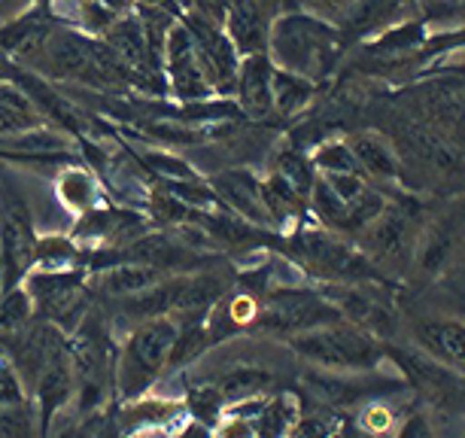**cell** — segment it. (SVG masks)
Segmentation results:
<instances>
[{
    "instance_id": "6da1fadb",
    "label": "cell",
    "mask_w": 465,
    "mask_h": 438,
    "mask_svg": "<svg viewBox=\"0 0 465 438\" xmlns=\"http://www.w3.org/2000/svg\"><path fill=\"white\" fill-rule=\"evenodd\" d=\"M271 65L311 83L326 80L341 55V34L311 13H286L271 22Z\"/></svg>"
},
{
    "instance_id": "7a4b0ae2",
    "label": "cell",
    "mask_w": 465,
    "mask_h": 438,
    "mask_svg": "<svg viewBox=\"0 0 465 438\" xmlns=\"http://www.w3.org/2000/svg\"><path fill=\"white\" fill-rule=\"evenodd\" d=\"M289 344L307 363L335 372H365L374 369L383 359L381 341L347 320H335L326 323V326L298 332Z\"/></svg>"
},
{
    "instance_id": "3957f363",
    "label": "cell",
    "mask_w": 465,
    "mask_h": 438,
    "mask_svg": "<svg viewBox=\"0 0 465 438\" xmlns=\"http://www.w3.org/2000/svg\"><path fill=\"white\" fill-rule=\"evenodd\" d=\"M177 335V323L168 317L146 320L143 326L134 329L119 363V387L125 396H137L140 390H146L155 381V374L171 363Z\"/></svg>"
},
{
    "instance_id": "277c9868",
    "label": "cell",
    "mask_w": 465,
    "mask_h": 438,
    "mask_svg": "<svg viewBox=\"0 0 465 438\" xmlns=\"http://www.w3.org/2000/svg\"><path fill=\"white\" fill-rule=\"evenodd\" d=\"M335 320H341L335 304L317 293H302V289L298 293L277 289L259 311V326L268 332H280V335H298V332L326 326V323Z\"/></svg>"
},
{
    "instance_id": "5b68a950",
    "label": "cell",
    "mask_w": 465,
    "mask_h": 438,
    "mask_svg": "<svg viewBox=\"0 0 465 438\" xmlns=\"http://www.w3.org/2000/svg\"><path fill=\"white\" fill-rule=\"evenodd\" d=\"M298 253L311 265V271L338 280V284H359V280L374 277V262L331 234H304L298 241Z\"/></svg>"
},
{
    "instance_id": "8992f818",
    "label": "cell",
    "mask_w": 465,
    "mask_h": 438,
    "mask_svg": "<svg viewBox=\"0 0 465 438\" xmlns=\"http://www.w3.org/2000/svg\"><path fill=\"white\" fill-rule=\"evenodd\" d=\"M0 247H4V262H6V277L15 280L19 274L31 268L34 262V219L28 204L19 198V192L13 186L0 192Z\"/></svg>"
},
{
    "instance_id": "52a82bcc",
    "label": "cell",
    "mask_w": 465,
    "mask_h": 438,
    "mask_svg": "<svg viewBox=\"0 0 465 438\" xmlns=\"http://www.w3.org/2000/svg\"><path fill=\"white\" fill-rule=\"evenodd\" d=\"M414 238H417V225H414V216H411L408 207H399V204H390L377 214V219L368 229L359 234L362 241V250L374 259L381 262H405L411 253H414Z\"/></svg>"
},
{
    "instance_id": "ba28073f",
    "label": "cell",
    "mask_w": 465,
    "mask_h": 438,
    "mask_svg": "<svg viewBox=\"0 0 465 438\" xmlns=\"http://www.w3.org/2000/svg\"><path fill=\"white\" fill-rule=\"evenodd\" d=\"M186 28L192 34V40H195L201 67H204L210 85H219V89L232 85L234 76H238L241 61H238V52L232 46V40L225 37L223 25L207 19L204 13H192Z\"/></svg>"
},
{
    "instance_id": "9c48e42d",
    "label": "cell",
    "mask_w": 465,
    "mask_h": 438,
    "mask_svg": "<svg viewBox=\"0 0 465 438\" xmlns=\"http://www.w3.org/2000/svg\"><path fill=\"white\" fill-rule=\"evenodd\" d=\"M223 31L238 55H268L271 15L262 0H234L223 19Z\"/></svg>"
},
{
    "instance_id": "30bf717a",
    "label": "cell",
    "mask_w": 465,
    "mask_h": 438,
    "mask_svg": "<svg viewBox=\"0 0 465 438\" xmlns=\"http://www.w3.org/2000/svg\"><path fill=\"white\" fill-rule=\"evenodd\" d=\"M164 55H168V74H171V83L177 95L183 98H201L207 89H210V80L201 67V58H198V49H195V40L186 25H177V28L168 31V43H164Z\"/></svg>"
},
{
    "instance_id": "8fae6325",
    "label": "cell",
    "mask_w": 465,
    "mask_h": 438,
    "mask_svg": "<svg viewBox=\"0 0 465 438\" xmlns=\"http://www.w3.org/2000/svg\"><path fill=\"white\" fill-rule=\"evenodd\" d=\"M417 344L441 365L465 372V323L453 317H426L414 326Z\"/></svg>"
},
{
    "instance_id": "7c38bea8",
    "label": "cell",
    "mask_w": 465,
    "mask_h": 438,
    "mask_svg": "<svg viewBox=\"0 0 465 438\" xmlns=\"http://www.w3.org/2000/svg\"><path fill=\"white\" fill-rule=\"evenodd\" d=\"M331 299H335L341 320L365 329L368 335H374L377 341L392 335V323H396V317H392L390 304H386L381 295L362 293V289H335Z\"/></svg>"
},
{
    "instance_id": "4fadbf2b",
    "label": "cell",
    "mask_w": 465,
    "mask_h": 438,
    "mask_svg": "<svg viewBox=\"0 0 465 438\" xmlns=\"http://www.w3.org/2000/svg\"><path fill=\"white\" fill-rule=\"evenodd\" d=\"M238 98L250 116H268L274 110V65L268 55L243 58L238 65Z\"/></svg>"
},
{
    "instance_id": "5bb4252c",
    "label": "cell",
    "mask_w": 465,
    "mask_h": 438,
    "mask_svg": "<svg viewBox=\"0 0 465 438\" xmlns=\"http://www.w3.org/2000/svg\"><path fill=\"white\" fill-rule=\"evenodd\" d=\"M40 55L55 76H83L94 67V49L74 31H49Z\"/></svg>"
},
{
    "instance_id": "9a60e30c",
    "label": "cell",
    "mask_w": 465,
    "mask_h": 438,
    "mask_svg": "<svg viewBox=\"0 0 465 438\" xmlns=\"http://www.w3.org/2000/svg\"><path fill=\"white\" fill-rule=\"evenodd\" d=\"M347 144L353 150V159L362 174H368L371 180H399L401 174L399 153L383 134H377V131H359Z\"/></svg>"
},
{
    "instance_id": "2e32d148",
    "label": "cell",
    "mask_w": 465,
    "mask_h": 438,
    "mask_svg": "<svg viewBox=\"0 0 465 438\" xmlns=\"http://www.w3.org/2000/svg\"><path fill=\"white\" fill-rule=\"evenodd\" d=\"M164 280H168L164 268L137 262V265H119V268L104 271L98 286L107 295H113V299H137V295L149 293V289H155L159 284H164Z\"/></svg>"
},
{
    "instance_id": "e0dca14e",
    "label": "cell",
    "mask_w": 465,
    "mask_h": 438,
    "mask_svg": "<svg viewBox=\"0 0 465 438\" xmlns=\"http://www.w3.org/2000/svg\"><path fill=\"white\" fill-rule=\"evenodd\" d=\"M37 399H40V411H43V426L49 423L52 411H58V405L70 396V387H74V374H70V363L64 356V350H55L49 356V363L43 365L40 378H37Z\"/></svg>"
},
{
    "instance_id": "ac0fdd59",
    "label": "cell",
    "mask_w": 465,
    "mask_h": 438,
    "mask_svg": "<svg viewBox=\"0 0 465 438\" xmlns=\"http://www.w3.org/2000/svg\"><path fill=\"white\" fill-rule=\"evenodd\" d=\"M216 186L228 204L247 216L250 223H268L271 219L265 201H262V186L252 177H247V174H225V177L216 180Z\"/></svg>"
},
{
    "instance_id": "d6986e66",
    "label": "cell",
    "mask_w": 465,
    "mask_h": 438,
    "mask_svg": "<svg viewBox=\"0 0 465 438\" xmlns=\"http://www.w3.org/2000/svg\"><path fill=\"white\" fill-rule=\"evenodd\" d=\"M107 40L113 52L128 61V65H143L149 49V34H146V25H140L137 19H116L107 28Z\"/></svg>"
},
{
    "instance_id": "ffe728a7",
    "label": "cell",
    "mask_w": 465,
    "mask_h": 438,
    "mask_svg": "<svg viewBox=\"0 0 465 438\" xmlns=\"http://www.w3.org/2000/svg\"><path fill=\"white\" fill-rule=\"evenodd\" d=\"M313 98V83L298 74L274 67V110L283 116H292L302 107H307Z\"/></svg>"
},
{
    "instance_id": "44dd1931",
    "label": "cell",
    "mask_w": 465,
    "mask_h": 438,
    "mask_svg": "<svg viewBox=\"0 0 465 438\" xmlns=\"http://www.w3.org/2000/svg\"><path fill=\"white\" fill-rule=\"evenodd\" d=\"M49 31H52L49 25L40 19L13 22L10 28L0 31V43H4V49H10L13 55L25 58V55H34V52H43Z\"/></svg>"
},
{
    "instance_id": "7402d4cb",
    "label": "cell",
    "mask_w": 465,
    "mask_h": 438,
    "mask_svg": "<svg viewBox=\"0 0 465 438\" xmlns=\"http://www.w3.org/2000/svg\"><path fill=\"white\" fill-rule=\"evenodd\" d=\"M271 383V372L259 369V365H238V369H232L225 374L223 381H219V393H223V399H250L256 396L259 390H265Z\"/></svg>"
},
{
    "instance_id": "603a6c76",
    "label": "cell",
    "mask_w": 465,
    "mask_h": 438,
    "mask_svg": "<svg viewBox=\"0 0 465 438\" xmlns=\"http://www.w3.org/2000/svg\"><path fill=\"white\" fill-rule=\"evenodd\" d=\"M34 125L31 101L10 85H0V134H19Z\"/></svg>"
},
{
    "instance_id": "cb8c5ba5",
    "label": "cell",
    "mask_w": 465,
    "mask_h": 438,
    "mask_svg": "<svg viewBox=\"0 0 465 438\" xmlns=\"http://www.w3.org/2000/svg\"><path fill=\"white\" fill-rule=\"evenodd\" d=\"M313 164L322 171V174H362L359 164L353 159V150L344 140H329L322 144L317 153H313Z\"/></svg>"
},
{
    "instance_id": "d4e9b609",
    "label": "cell",
    "mask_w": 465,
    "mask_h": 438,
    "mask_svg": "<svg viewBox=\"0 0 465 438\" xmlns=\"http://www.w3.org/2000/svg\"><path fill=\"white\" fill-rule=\"evenodd\" d=\"M289 186H295L302 195H311V186H313V171L311 164H307V159H302L298 153H283L277 159V171Z\"/></svg>"
},
{
    "instance_id": "484cf974",
    "label": "cell",
    "mask_w": 465,
    "mask_h": 438,
    "mask_svg": "<svg viewBox=\"0 0 465 438\" xmlns=\"http://www.w3.org/2000/svg\"><path fill=\"white\" fill-rule=\"evenodd\" d=\"M0 438H34V414L25 405H0Z\"/></svg>"
},
{
    "instance_id": "4316f807",
    "label": "cell",
    "mask_w": 465,
    "mask_h": 438,
    "mask_svg": "<svg viewBox=\"0 0 465 438\" xmlns=\"http://www.w3.org/2000/svg\"><path fill=\"white\" fill-rule=\"evenodd\" d=\"M28 317H31V299H28V295H25L22 289L6 293L4 308H0V326L10 329V332H19V329H25Z\"/></svg>"
},
{
    "instance_id": "83f0119b",
    "label": "cell",
    "mask_w": 465,
    "mask_h": 438,
    "mask_svg": "<svg viewBox=\"0 0 465 438\" xmlns=\"http://www.w3.org/2000/svg\"><path fill=\"white\" fill-rule=\"evenodd\" d=\"M286 426H289V408L283 402H277V405H271V408H262L256 435L259 438H283Z\"/></svg>"
},
{
    "instance_id": "f1b7e54d",
    "label": "cell",
    "mask_w": 465,
    "mask_h": 438,
    "mask_svg": "<svg viewBox=\"0 0 465 438\" xmlns=\"http://www.w3.org/2000/svg\"><path fill=\"white\" fill-rule=\"evenodd\" d=\"M359 423H362V429L368 435H386L392 426H396V417H392V411L386 405H368L362 411V417H359Z\"/></svg>"
},
{
    "instance_id": "f546056e",
    "label": "cell",
    "mask_w": 465,
    "mask_h": 438,
    "mask_svg": "<svg viewBox=\"0 0 465 438\" xmlns=\"http://www.w3.org/2000/svg\"><path fill=\"white\" fill-rule=\"evenodd\" d=\"M396 438H441V433H438L432 417L423 414V411H417V414L405 417V423L399 426Z\"/></svg>"
},
{
    "instance_id": "4dcf8cb0",
    "label": "cell",
    "mask_w": 465,
    "mask_h": 438,
    "mask_svg": "<svg viewBox=\"0 0 465 438\" xmlns=\"http://www.w3.org/2000/svg\"><path fill=\"white\" fill-rule=\"evenodd\" d=\"M61 195H64L67 204L85 207V204H89L92 186H89V180H85L80 171H74V174H67V177L61 180Z\"/></svg>"
},
{
    "instance_id": "1f68e13d",
    "label": "cell",
    "mask_w": 465,
    "mask_h": 438,
    "mask_svg": "<svg viewBox=\"0 0 465 438\" xmlns=\"http://www.w3.org/2000/svg\"><path fill=\"white\" fill-rule=\"evenodd\" d=\"M219 405H223V393L219 390H210V387L192 390V411H195V417L213 420L219 414Z\"/></svg>"
},
{
    "instance_id": "d6a6232c",
    "label": "cell",
    "mask_w": 465,
    "mask_h": 438,
    "mask_svg": "<svg viewBox=\"0 0 465 438\" xmlns=\"http://www.w3.org/2000/svg\"><path fill=\"white\" fill-rule=\"evenodd\" d=\"M353 4H356V0H304L307 13L317 15V19H322V22H331V19L347 15Z\"/></svg>"
},
{
    "instance_id": "836d02e7",
    "label": "cell",
    "mask_w": 465,
    "mask_h": 438,
    "mask_svg": "<svg viewBox=\"0 0 465 438\" xmlns=\"http://www.w3.org/2000/svg\"><path fill=\"white\" fill-rule=\"evenodd\" d=\"M25 393L19 383V374L10 365H0V405H22Z\"/></svg>"
},
{
    "instance_id": "e575fe53",
    "label": "cell",
    "mask_w": 465,
    "mask_h": 438,
    "mask_svg": "<svg viewBox=\"0 0 465 438\" xmlns=\"http://www.w3.org/2000/svg\"><path fill=\"white\" fill-rule=\"evenodd\" d=\"M223 438H256V429L247 417H232L223 426Z\"/></svg>"
},
{
    "instance_id": "d590c367",
    "label": "cell",
    "mask_w": 465,
    "mask_h": 438,
    "mask_svg": "<svg viewBox=\"0 0 465 438\" xmlns=\"http://www.w3.org/2000/svg\"><path fill=\"white\" fill-rule=\"evenodd\" d=\"M232 4H234V0H198V6H201L198 13H204L207 19H213V22L223 25L228 6H232Z\"/></svg>"
},
{
    "instance_id": "8d00e7d4",
    "label": "cell",
    "mask_w": 465,
    "mask_h": 438,
    "mask_svg": "<svg viewBox=\"0 0 465 438\" xmlns=\"http://www.w3.org/2000/svg\"><path fill=\"white\" fill-rule=\"evenodd\" d=\"M295 438H326V426L317 423V420H304V423L295 429Z\"/></svg>"
},
{
    "instance_id": "74e56055",
    "label": "cell",
    "mask_w": 465,
    "mask_h": 438,
    "mask_svg": "<svg viewBox=\"0 0 465 438\" xmlns=\"http://www.w3.org/2000/svg\"><path fill=\"white\" fill-rule=\"evenodd\" d=\"M444 67L450 70V74H453L460 83H465V46H462V52H460V55H456V58L444 61Z\"/></svg>"
},
{
    "instance_id": "f35d334b",
    "label": "cell",
    "mask_w": 465,
    "mask_h": 438,
    "mask_svg": "<svg viewBox=\"0 0 465 438\" xmlns=\"http://www.w3.org/2000/svg\"><path fill=\"white\" fill-rule=\"evenodd\" d=\"M92 4H98L104 6V10H110V13H125V6H128V0H92Z\"/></svg>"
},
{
    "instance_id": "ab89813d",
    "label": "cell",
    "mask_w": 465,
    "mask_h": 438,
    "mask_svg": "<svg viewBox=\"0 0 465 438\" xmlns=\"http://www.w3.org/2000/svg\"><path fill=\"white\" fill-rule=\"evenodd\" d=\"M183 438H210V433H207V426H189L186 433H183Z\"/></svg>"
},
{
    "instance_id": "60d3db41",
    "label": "cell",
    "mask_w": 465,
    "mask_h": 438,
    "mask_svg": "<svg viewBox=\"0 0 465 438\" xmlns=\"http://www.w3.org/2000/svg\"><path fill=\"white\" fill-rule=\"evenodd\" d=\"M55 438H80V435H76V429H74V426H67V429H61V433H58Z\"/></svg>"
},
{
    "instance_id": "b9f144b4",
    "label": "cell",
    "mask_w": 465,
    "mask_h": 438,
    "mask_svg": "<svg viewBox=\"0 0 465 438\" xmlns=\"http://www.w3.org/2000/svg\"><path fill=\"white\" fill-rule=\"evenodd\" d=\"M143 4H149V6H162V4H168V0H143Z\"/></svg>"
},
{
    "instance_id": "7bdbcfd3",
    "label": "cell",
    "mask_w": 465,
    "mask_h": 438,
    "mask_svg": "<svg viewBox=\"0 0 465 438\" xmlns=\"http://www.w3.org/2000/svg\"><path fill=\"white\" fill-rule=\"evenodd\" d=\"M10 4H15V0H0V6H10Z\"/></svg>"
},
{
    "instance_id": "ee69618b",
    "label": "cell",
    "mask_w": 465,
    "mask_h": 438,
    "mask_svg": "<svg viewBox=\"0 0 465 438\" xmlns=\"http://www.w3.org/2000/svg\"><path fill=\"white\" fill-rule=\"evenodd\" d=\"M262 4H265V6H268V4H271V0H262Z\"/></svg>"
}]
</instances>
